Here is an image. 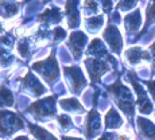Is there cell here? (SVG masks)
<instances>
[{
  "label": "cell",
  "instance_id": "cell-3",
  "mask_svg": "<svg viewBox=\"0 0 155 140\" xmlns=\"http://www.w3.org/2000/svg\"><path fill=\"white\" fill-rule=\"evenodd\" d=\"M27 112H31V115L38 120H45V119H51L55 115V97H46L43 100H38L34 103Z\"/></svg>",
  "mask_w": 155,
  "mask_h": 140
},
{
  "label": "cell",
  "instance_id": "cell-7",
  "mask_svg": "<svg viewBox=\"0 0 155 140\" xmlns=\"http://www.w3.org/2000/svg\"><path fill=\"white\" fill-rule=\"evenodd\" d=\"M88 42V37L85 32L82 31H73L70 34L69 39L66 42V46L69 47V50L71 51L73 57L76 58V61H80L82 55V51L85 49V44Z\"/></svg>",
  "mask_w": 155,
  "mask_h": 140
},
{
  "label": "cell",
  "instance_id": "cell-25",
  "mask_svg": "<svg viewBox=\"0 0 155 140\" xmlns=\"http://www.w3.org/2000/svg\"><path fill=\"white\" fill-rule=\"evenodd\" d=\"M16 51L19 53V55L22 58L27 59L30 57V39L27 37H23L18 41L16 43Z\"/></svg>",
  "mask_w": 155,
  "mask_h": 140
},
{
  "label": "cell",
  "instance_id": "cell-24",
  "mask_svg": "<svg viewBox=\"0 0 155 140\" xmlns=\"http://www.w3.org/2000/svg\"><path fill=\"white\" fill-rule=\"evenodd\" d=\"M14 105V97L10 89H7L5 85H0V108L3 106H12Z\"/></svg>",
  "mask_w": 155,
  "mask_h": 140
},
{
  "label": "cell",
  "instance_id": "cell-16",
  "mask_svg": "<svg viewBox=\"0 0 155 140\" xmlns=\"http://www.w3.org/2000/svg\"><path fill=\"white\" fill-rule=\"evenodd\" d=\"M86 54H88V55H93L94 58H97V59L104 58V57H105L108 61H112L111 55L108 54L105 46H104L103 41L99 39V38H94V39L91 42V44H89V47H88V50H86Z\"/></svg>",
  "mask_w": 155,
  "mask_h": 140
},
{
  "label": "cell",
  "instance_id": "cell-27",
  "mask_svg": "<svg viewBox=\"0 0 155 140\" xmlns=\"http://www.w3.org/2000/svg\"><path fill=\"white\" fill-rule=\"evenodd\" d=\"M57 121H58L59 127H61L64 131L70 129L71 125H73V121H71V119L68 115H58L57 116Z\"/></svg>",
  "mask_w": 155,
  "mask_h": 140
},
{
  "label": "cell",
  "instance_id": "cell-18",
  "mask_svg": "<svg viewBox=\"0 0 155 140\" xmlns=\"http://www.w3.org/2000/svg\"><path fill=\"white\" fill-rule=\"evenodd\" d=\"M138 128L139 133L146 140H155V125L150 120L144 117H138Z\"/></svg>",
  "mask_w": 155,
  "mask_h": 140
},
{
  "label": "cell",
  "instance_id": "cell-36",
  "mask_svg": "<svg viewBox=\"0 0 155 140\" xmlns=\"http://www.w3.org/2000/svg\"><path fill=\"white\" fill-rule=\"evenodd\" d=\"M43 2H45V3H49V2H50V0H43Z\"/></svg>",
  "mask_w": 155,
  "mask_h": 140
},
{
  "label": "cell",
  "instance_id": "cell-28",
  "mask_svg": "<svg viewBox=\"0 0 155 140\" xmlns=\"http://www.w3.org/2000/svg\"><path fill=\"white\" fill-rule=\"evenodd\" d=\"M139 0H120L116 5L117 11H130L138 4Z\"/></svg>",
  "mask_w": 155,
  "mask_h": 140
},
{
  "label": "cell",
  "instance_id": "cell-8",
  "mask_svg": "<svg viewBox=\"0 0 155 140\" xmlns=\"http://www.w3.org/2000/svg\"><path fill=\"white\" fill-rule=\"evenodd\" d=\"M103 38L108 46L111 47V50L116 54H120L121 49H123V39H121V34L119 31V28L113 24H109L108 27L104 30Z\"/></svg>",
  "mask_w": 155,
  "mask_h": 140
},
{
  "label": "cell",
  "instance_id": "cell-34",
  "mask_svg": "<svg viewBox=\"0 0 155 140\" xmlns=\"http://www.w3.org/2000/svg\"><path fill=\"white\" fill-rule=\"evenodd\" d=\"M62 140H82V139L74 138V136H62Z\"/></svg>",
  "mask_w": 155,
  "mask_h": 140
},
{
  "label": "cell",
  "instance_id": "cell-35",
  "mask_svg": "<svg viewBox=\"0 0 155 140\" xmlns=\"http://www.w3.org/2000/svg\"><path fill=\"white\" fill-rule=\"evenodd\" d=\"M15 140H28V138H27V136H18Z\"/></svg>",
  "mask_w": 155,
  "mask_h": 140
},
{
  "label": "cell",
  "instance_id": "cell-29",
  "mask_svg": "<svg viewBox=\"0 0 155 140\" xmlns=\"http://www.w3.org/2000/svg\"><path fill=\"white\" fill-rule=\"evenodd\" d=\"M64 38H66V31L62 27H54V30H53V41L54 42H59Z\"/></svg>",
  "mask_w": 155,
  "mask_h": 140
},
{
  "label": "cell",
  "instance_id": "cell-33",
  "mask_svg": "<svg viewBox=\"0 0 155 140\" xmlns=\"http://www.w3.org/2000/svg\"><path fill=\"white\" fill-rule=\"evenodd\" d=\"M146 84H147V86L150 88V93L155 101V81H146Z\"/></svg>",
  "mask_w": 155,
  "mask_h": 140
},
{
  "label": "cell",
  "instance_id": "cell-30",
  "mask_svg": "<svg viewBox=\"0 0 155 140\" xmlns=\"http://www.w3.org/2000/svg\"><path fill=\"white\" fill-rule=\"evenodd\" d=\"M116 140H134V136H132V132L130 129H126V131H121L120 133L117 135Z\"/></svg>",
  "mask_w": 155,
  "mask_h": 140
},
{
  "label": "cell",
  "instance_id": "cell-20",
  "mask_svg": "<svg viewBox=\"0 0 155 140\" xmlns=\"http://www.w3.org/2000/svg\"><path fill=\"white\" fill-rule=\"evenodd\" d=\"M59 108L66 112H84V106L80 104L78 100L76 98H64L59 101Z\"/></svg>",
  "mask_w": 155,
  "mask_h": 140
},
{
  "label": "cell",
  "instance_id": "cell-31",
  "mask_svg": "<svg viewBox=\"0 0 155 140\" xmlns=\"http://www.w3.org/2000/svg\"><path fill=\"white\" fill-rule=\"evenodd\" d=\"M101 2V5H103V11L105 14L111 12L112 10V0H100Z\"/></svg>",
  "mask_w": 155,
  "mask_h": 140
},
{
  "label": "cell",
  "instance_id": "cell-26",
  "mask_svg": "<svg viewBox=\"0 0 155 140\" xmlns=\"http://www.w3.org/2000/svg\"><path fill=\"white\" fill-rule=\"evenodd\" d=\"M154 22H155V0H150V2H148V5H147V10H146V24H144L143 32H144L148 28V26Z\"/></svg>",
  "mask_w": 155,
  "mask_h": 140
},
{
  "label": "cell",
  "instance_id": "cell-23",
  "mask_svg": "<svg viewBox=\"0 0 155 140\" xmlns=\"http://www.w3.org/2000/svg\"><path fill=\"white\" fill-rule=\"evenodd\" d=\"M100 8L96 0H84L82 3V14L85 15V18L91 16H97Z\"/></svg>",
  "mask_w": 155,
  "mask_h": 140
},
{
  "label": "cell",
  "instance_id": "cell-9",
  "mask_svg": "<svg viewBox=\"0 0 155 140\" xmlns=\"http://www.w3.org/2000/svg\"><path fill=\"white\" fill-rule=\"evenodd\" d=\"M124 58H126L127 63L131 66H142L151 61L150 53L143 50L142 47H130L124 53Z\"/></svg>",
  "mask_w": 155,
  "mask_h": 140
},
{
  "label": "cell",
  "instance_id": "cell-17",
  "mask_svg": "<svg viewBox=\"0 0 155 140\" xmlns=\"http://www.w3.org/2000/svg\"><path fill=\"white\" fill-rule=\"evenodd\" d=\"M142 18H140V10H135L134 12L128 14L124 18V27H126L127 34H134L140 27Z\"/></svg>",
  "mask_w": 155,
  "mask_h": 140
},
{
  "label": "cell",
  "instance_id": "cell-14",
  "mask_svg": "<svg viewBox=\"0 0 155 140\" xmlns=\"http://www.w3.org/2000/svg\"><path fill=\"white\" fill-rule=\"evenodd\" d=\"M101 129V117L97 111H92L86 119V136L89 139L97 136L99 131Z\"/></svg>",
  "mask_w": 155,
  "mask_h": 140
},
{
  "label": "cell",
  "instance_id": "cell-6",
  "mask_svg": "<svg viewBox=\"0 0 155 140\" xmlns=\"http://www.w3.org/2000/svg\"><path fill=\"white\" fill-rule=\"evenodd\" d=\"M127 77L131 81V84L134 85V88H135L136 96H138V106H139L140 113H143V115H148V113H151V111H153V104H151L150 98H148L146 90L143 89V86L138 82V78H136L135 73H134V71H130V73L127 74Z\"/></svg>",
  "mask_w": 155,
  "mask_h": 140
},
{
  "label": "cell",
  "instance_id": "cell-11",
  "mask_svg": "<svg viewBox=\"0 0 155 140\" xmlns=\"http://www.w3.org/2000/svg\"><path fill=\"white\" fill-rule=\"evenodd\" d=\"M22 89L23 90H26L27 93L30 92V94L34 96V97L42 96L45 92H46L45 86L41 84V81L31 73V71H28V73L26 74L25 78L22 80Z\"/></svg>",
  "mask_w": 155,
  "mask_h": 140
},
{
  "label": "cell",
  "instance_id": "cell-4",
  "mask_svg": "<svg viewBox=\"0 0 155 140\" xmlns=\"http://www.w3.org/2000/svg\"><path fill=\"white\" fill-rule=\"evenodd\" d=\"M23 128V121L10 111H0V136H11Z\"/></svg>",
  "mask_w": 155,
  "mask_h": 140
},
{
  "label": "cell",
  "instance_id": "cell-21",
  "mask_svg": "<svg viewBox=\"0 0 155 140\" xmlns=\"http://www.w3.org/2000/svg\"><path fill=\"white\" fill-rule=\"evenodd\" d=\"M121 123L123 120H121L120 115L115 111V108H111L105 115V127L108 129H115V128L121 127Z\"/></svg>",
  "mask_w": 155,
  "mask_h": 140
},
{
  "label": "cell",
  "instance_id": "cell-10",
  "mask_svg": "<svg viewBox=\"0 0 155 140\" xmlns=\"http://www.w3.org/2000/svg\"><path fill=\"white\" fill-rule=\"evenodd\" d=\"M85 66L88 69V73L91 76L92 81H94V82L99 81L100 77L109 70L108 62L104 61V59H97V58H86Z\"/></svg>",
  "mask_w": 155,
  "mask_h": 140
},
{
  "label": "cell",
  "instance_id": "cell-1",
  "mask_svg": "<svg viewBox=\"0 0 155 140\" xmlns=\"http://www.w3.org/2000/svg\"><path fill=\"white\" fill-rule=\"evenodd\" d=\"M108 92L112 94L115 103L119 105V108L121 109L128 117L134 116V97L132 93L130 92V89L127 86H124L120 81H116L113 85L108 86Z\"/></svg>",
  "mask_w": 155,
  "mask_h": 140
},
{
  "label": "cell",
  "instance_id": "cell-13",
  "mask_svg": "<svg viewBox=\"0 0 155 140\" xmlns=\"http://www.w3.org/2000/svg\"><path fill=\"white\" fill-rule=\"evenodd\" d=\"M68 18V26L69 28H77L80 26V12H78V0H66V10H65Z\"/></svg>",
  "mask_w": 155,
  "mask_h": 140
},
{
  "label": "cell",
  "instance_id": "cell-5",
  "mask_svg": "<svg viewBox=\"0 0 155 140\" xmlns=\"http://www.w3.org/2000/svg\"><path fill=\"white\" fill-rule=\"evenodd\" d=\"M64 74H65V78H66V81H68V84H69L71 90L76 94L81 93V90L86 85L82 70L80 69L78 66H65Z\"/></svg>",
  "mask_w": 155,
  "mask_h": 140
},
{
  "label": "cell",
  "instance_id": "cell-19",
  "mask_svg": "<svg viewBox=\"0 0 155 140\" xmlns=\"http://www.w3.org/2000/svg\"><path fill=\"white\" fill-rule=\"evenodd\" d=\"M103 24H104V16H101V15L85 18V28H86V31L91 32V34L99 32L101 27H103Z\"/></svg>",
  "mask_w": 155,
  "mask_h": 140
},
{
  "label": "cell",
  "instance_id": "cell-22",
  "mask_svg": "<svg viewBox=\"0 0 155 140\" xmlns=\"http://www.w3.org/2000/svg\"><path fill=\"white\" fill-rule=\"evenodd\" d=\"M28 128H30L31 133L34 135V138L37 139V140H58L55 136H53L47 129H45V128L39 127V125L28 124Z\"/></svg>",
  "mask_w": 155,
  "mask_h": 140
},
{
  "label": "cell",
  "instance_id": "cell-2",
  "mask_svg": "<svg viewBox=\"0 0 155 140\" xmlns=\"http://www.w3.org/2000/svg\"><path fill=\"white\" fill-rule=\"evenodd\" d=\"M32 69L38 74H41V77L47 84L54 81L59 76V67L55 59V49L51 50V54H50L49 58H46L45 61H38L35 63H32Z\"/></svg>",
  "mask_w": 155,
  "mask_h": 140
},
{
  "label": "cell",
  "instance_id": "cell-32",
  "mask_svg": "<svg viewBox=\"0 0 155 140\" xmlns=\"http://www.w3.org/2000/svg\"><path fill=\"white\" fill-rule=\"evenodd\" d=\"M148 53H150V55H151V61H153V69L155 70V42L150 46V50H148Z\"/></svg>",
  "mask_w": 155,
  "mask_h": 140
},
{
  "label": "cell",
  "instance_id": "cell-12",
  "mask_svg": "<svg viewBox=\"0 0 155 140\" xmlns=\"http://www.w3.org/2000/svg\"><path fill=\"white\" fill-rule=\"evenodd\" d=\"M38 22L43 26L45 28L47 26H53V24H58L62 22V12L58 7H51L45 10L42 14L38 16Z\"/></svg>",
  "mask_w": 155,
  "mask_h": 140
},
{
  "label": "cell",
  "instance_id": "cell-15",
  "mask_svg": "<svg viewBox=\"0 0 155 140\" xmlns=\"http://www.w3.org/2000/svg\"><path fill=\"white\" fill-rule=\"evenodd\" d=\"M20 3L14 0H0V16L3 19H12L18 15Z\"/></svg>",
  "mask_w": 155,
  "mask_h": 140
}]
</instances>
